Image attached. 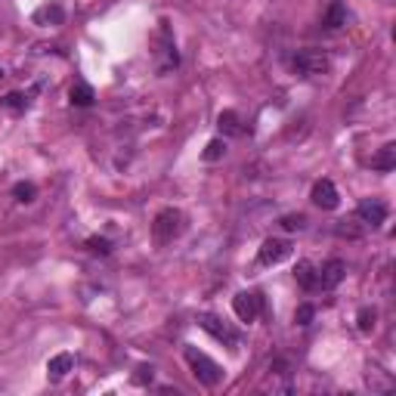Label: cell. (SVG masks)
I'll return each instance as SVG.
<instances>
[{
  "label": "cell",
  "mask_w": 396,
  "mask_h": 396,
  "mask_svg": "<svg viewBox=\"0 0 396 396\" xmlns=\"http://www.w3.org/2000/svg\"><path fill=\"white\" fill-rule=\"evenodd\" d=\"M183 356H186L189 368H192V375L198 378V384H205V387H217V384L223 381V368L217 366V362L210 359L208 353H201L198 347H192V344H186V347H183Z\"/></svg>",
  "instance_id": "cell-1"
},
{
  "label": "cell",
  "mask_w": 396,
  "mask_h": 396,
  "mask_svg": "<svg viewBox=\"0 0 396 396\" xmlns=\"http://www.w3.org/2000/svg\"><path fill=\"white\" fill-rule=\"evenodd\" d=\"M180 232H183V214H180V210H176V208L158 210L155 223H152V235H155L158 245H171Z\"/></svg>",
  "instance_id": "cell-2"
},
{
  "label": "cell",
  "mask_w": 396,
  "mask_h": 396,
  "mask_svg": "<svg viewBox=\"0 0 396 396\" xmlns=\"http://www.w3.org/2000/svg\"><path fill=\"white\" fill-rule=\"evenodd\" d=\"M155 56H158V62H155L158 74L174 72L176 62H180V56H176V44H174V35H171V25H167L164 19H162V28H158V50H155Z\"/></svg>",
  "instance_id": "cell-3"
},
{
  "label": "cell",
  "mask_w": 396,
  "mask_h": 396,
  "mask_svg": "<svg viewBox=\"0 0 396 396\" xmlns=\"http://www.w3.org/2000/svg\"><path fill=\"white\" fill-rule=\"evenodd\" d=\"M198 325L205 328L208 334H214L217 341H223L226 347H239V341H242V338H239V332L226 325L220 316H214V313H201V316H198Z\"/></svg>",
  "instance_id": "cell-4"
},
{
  "label": "cell",
  "mask_w": 396,
  "mask_h": 396,
  "mask_svg": "<svg viewBox=\"0 0 396 396\" xmlns=\"http://www.w3.org/2000/svg\"><path fill=\"white\" fill-rule=\"evenodd\" d=\"M294 72L303 74V78H316V74H325L328 72V59L322 53H316V50H303L291 59Z\"/></svg>",
  "instance_id": "cell-5"
},
{
  "label": "cell",
  "mask_w": 396,
  "mask_h": 396,
  "mask_svg": "<svg viewBox=\"0 0 396 396\" xmlns=\"http://www.w3.org/2000/svg\"><path fill=\"white\" fill-rule=\"evenodd\" d=\"M344 276H347L344 260H328L322 269H316V291H334L344 282Z\"/></svg>",
  "instance_id": "cell-6"
},
{
  "label": "cell",
  "mask_w": 396,
  "mask_h": 396,
  "mask_svg": "<svg viewBox=\"0 0 396 396\" xmlns=\"http://www.w3.org/2000/svg\"><path fill=\"white\" fill-rule=\"evenodd\" d=\"M260 307H264V298H260L257 291H239L232 298V310L242 322H254L260 316Z\"/></svg>",
  "instance_id": "cell-7"
},
{
  "label": "cell",
  "mask_w": 396,
  "mask_h": 396,
  "mask_svg": "<svg viewBox=\"0 0 396 396\" xmlns=\"http://www.w3.org/2000/svg\"><path fill=\"white\" fill-rule=\"evenodd\" d=\"M356 217L366 226H372V230H378L384 220H387V205L381 198H362L359 208H356Z\"/></svg>",
  "instance_id": "cell-8"
},
{
  "label": "cell",
  "mask_w": 396,
  "mask_h": 396,
  "mask_svg": "<svg viewBox=\"0 0 396 396\" xmlns=\"http://www.w3.org/2000/svg\"><path fill=\"white\" fill-rule=\"evenodd\" d=\"M288 254H291V245L285 239H266L264 245H260V251H257V260L264 266H276V264H282Z\"/></svg>",
  "instance_id": "cell-9"
},
{
  "label": "cell",
  "mask_w": 396,
  "mask_h": 396,
  "mask_svg": "<svg viewBox=\"0 0 396 396\" xmlns=\"http://www.w3.org/2000/svg\"><path fill=\"white\" fill-rule=\"evenodd\" d=\"M313 205L322 208V210H334L341 205V196H338V189H334L332 180H319L313 186Z\"/></svg>",
  "instance_id": "cell-10"
},
{
  "label": "cell",
  "mask_w": 396,
  "mask_h": 396,
  "mask_svg": "<svg viewBox=\"0 0 396 396\" xmlns=\"http://www.w3.org/2000/svg\"><path fill=\"white\" fill-rule=\"evenodd\" d=\"M72 368H74V356H72V353H56V356L47 362V378H50V381H62Z\"/></svg>",
  "instance_id": "cell-11"
},
{
  "label": "cell",
  "mask_w": 396,
  "mask_h": 396,
  "mask_svg": "<svg viewBox=\"0 0 396 396\" xmlns=\"http://www.w3.org/2000/svg\"><path fill=\"white\" fill-rule=\"evenodd\" d=\"M322 25H325L328 31H338V28H344V25H347V6H344L341 0H332V4H328V10H325Z\"/></svg>",
  "instance_id": "cell-12"
},
{
  "label": "cell",
  "mask_w": 396,
  "mask_h": 396,
  "mask_svg": "<svg viewBox=\"0 0 396 396\" xmlns=\"http://www.w3.org/2000/svg\"><path fill=\"white\" fill-rule=\"evenodd\" d=\"M31 19H35V25H62L65 10L59 4H44V6H38Z\"/></svg>",
  "instance_id": "cell-13"
},
{
  "label": "cell",
  "mask_w": 396,
  "mask_h": 396,
  "mask_svg": "<svg viewBox=\"0 0 396 396\" xmlns=\"http://www.w3.org/2000/svg\"><path fill=\"white\" fill-rule=\"evenodd\" d=\"M294 279L303 291H316V266L310 264V260H300L298 266H294Z\"/></svg>",
  "instance_id": "cell-14"
},
{
  "label": "cell",
  "mask_w": 396,
  "mask_h": 396,
  "mask_svg": "<svg viewBox=\"0 0 396 396\" xmlns=\"http://www.w3.org/2000/svg\"><path fill=\"white\" fill-rule=\"evenodd\" d=\"M72 103L74 106H81V108H87V106H94V99H96V94H94V87H90L87 81H74L72 84Z\"/></svg>",
  "instance_id": "cell-15"
},
{
  "label": "cell",
  "mask_w": 396,
  "mask_h": 396,
  "mask_svg": "<svg viewBox=\"0 0 396 396\" xmlns=\"http://www.w3.org/2000/svg\"><path fill=\"white\" fill-rule=\"evenodd\" d=\"M217 128H220V133H226V137H239L242 133V118L232 112V108H226V112H220V118H217Z\"/></svg>",
  "instance_id": "cell-16"
},
{
  "label": "cell",
  "mask_w": 396,
  "mask_h": 396,
  "mask_svg": "<svg viewBox=\"0 0 396 396\" xmlns=\"http://www.w3.org/2000/svg\"><path fill=\"white\" fill-rule=\"evenodd\" d=\"M372 167L375 171H393L396 167V146L393 142H387V146L372 158Z\"/></svg>",
  "instance_id": "cell-17"
},
{
  "label": "cell",
  "mask_w": 396,
  "mask_h": 396,
  "mask_svg": "<svg viewBox=\"0 0 396 396\" xmlns=\"http://www.w3.org/2000/svg\"><path fill=\"white\" fill-rule=\"evenodd\" d=\"M0 108H6V112H25L28 108V96L25 94H6L0 99Z\"/></svg>",
  "instance_id": "cell-18"
},
{
  "label": "cell",
  "mask_w": 396,
  "mask_h": 396,
  "mask_svg": "<svg viewBox=\"0 0 396 396\" xmlns=\"http://www.w3.org/2000/svg\"><path fill=\"white\" fill-rule=\"evenodd\" d=\"M223 155H226V142L223 140H210L205 146V155H201V158H205V162H220Z\"/></svg>",
  "instance_id": "cell-19"
},
{
  "label": "cell",
  "mask_w": 396,
  "mask_h": 396,
  "mask_svg": "<svg viewBox=\"0 0 396 396\" xmlns=\"http://www.w3.org/2000/svg\"><path fill=\"white\" fill-rule=\"evenodd\" d=\"M35 183H16L13 186V196L16 201H22V205H28V201H35Z\"/></svg>",
  "instance_id": "cell-20"
},
{
  "label": "cell",
  "mask_w": 396,
  "mask_h": 396,
  "mask_svg": "<svg viewBox=\"0 0 396 396\" xmlns=\"http://www.w3.org/2000/svg\"><path fill=\"white\" fill-rule=\"evenodd\" d=\"M303 226H307V217H303V214H288V217H282V230H288V232H300Z\"/></svg>",
  "instance_id": "cell-21"
},
{
  "label": "cell",
  "mask_w": 396,
  "mask_h": 396,
  "mask_svg": "<svg viewBox=\"0 0 396 396\" xmlns=\"http://www.w3.org/2000/svg\"><path fill=\"white\" fill-rule=\"evenodd\" d=\"M356 322H359V332H372V328H375V310L362 307L359 316H356Z\"/></svg>",
  "instance_id": "cell-22"
},
{
  "label": "cell",
  "mask_w": 396,
  "mask_h": 396,
  "mask_svg": "<svg viewBox=\"0 0 396 396\" xmlns=\"http://www.w3.org/2000/svg\"><path fill=\"white\" fill-rule=\"evenodd\" d=\"M316 316V310L310 307V303H303V307H298V313H294V319H298V325H310Z\"/></svg>",
  "instance_id": "cell-23"
},
{
  "label": "cell",
  "mask_w": 396,
  "mask_h": 396,
  "mask_svg": "<svg viewBox=\"0 0 396 396\" xmlns=\"http://www.w3.org/2000/svg\"><path fill=\"white\" fill-rule=\"evenodd\" d=\"M87 245H90V251H96V254H108V251H112V245H108L106 239H90Z\"/></svg>",
  "instance_id": "cell-24"
},
{
  "label": "cell",
  "mask_w": 396,
  "mask_h": 396,
  "mask_svg": "<svg viewBox=\"0 0 396 396\" xmlns=\"http://www.w3.org/2000/svg\"><path fill=\"white\" fill-rule=\"evenodd\" d=\"M0 78H4V69H0Z\"/></svg>",
  "instance_id": "cell-25"
}]
</instances>
